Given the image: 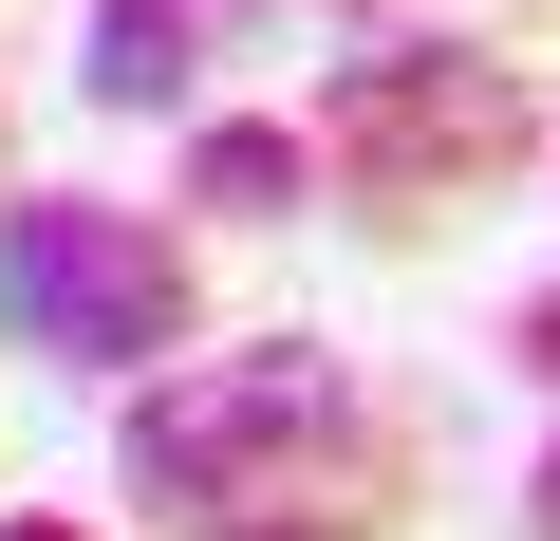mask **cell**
Masks as SVG:
<instances>
[{
	"mask_svg": "<svg viewBox=\"0 0 560 541\" xmlns=\"http://www.w3.org/2000/svg\"><path fill=\"white\" fill-rule=\"evenodd\" d=\"M224 38H243V0H94L75 75H94V113H187Z\"/></svg>",
	"mask_w": 560,
	"mask_h": 541,
	"instance_id": "4",
	"label": "cell"
},
{
	"mask_svg": "<svg viewBox=\"0 0 560 541\" xmlns=\"http://www.w3.org/2000/svg\"><path fill=\"white\" fill-rule=\"evenodd\" d=\"M523 522H541V541H560V448H541V467H523Z\"/></svg>",
	"mask_w": 560,
	"mask_h": 541,
	"instance_id": "7",
	"label": "cell"
},
{
	"mask_svg": "<svg viewBox=\"0 0 560 541\" xmlns=\"http://www.w3.org/2000/svg\"><path fill=\"white\" fill-rule=\"evenodd\" d=\"M300 187H318V131H261V113L187 131V205L206 224H300Z\"/></svg>",
	"mask_w": 560,
	"mask_h": 541,
	"instance_id": "5",
	"label": "cell"
},
{
	"mask_svg": "<svg viewBox=\"0 0 560 541\" xmlns=\"http://www.w3.org/2000/svg\"><path fill=\"white\" fill-rule=\"evenodd\" d=\"M0 541H94V522H0Z\"/></svg>",
	"mask_w": 560,
	"mask_h": 541,
	"instance_id": "8",
	"label": "cell"
},
{
	"mask_svg": "<svg viewBox=\"0 0 560 541\" xmlns=\"http://www.w3.org/2000/svg\"><path fill=\"white\" fill-rule=\"evenodd\" d=\"M523 374H560V281H541V299H523Z\"/></svg>",
	"mask_w": 560,
	"mask_h": 541,
	"instance_id": "6",
	"label": "cell"
},
{
	"mask_svg": "<svg viewBox=\"0 0 560 541\" xmlns=\"http://www.w3.org/2000/svg\"><path fill=\"white\" fill-rule=\"evenodd\" d=\"M113 467H131V504L168 541H374V504H393L374 392L337 355H300V337L280 355H187L168 392H131Z\"/></svg>",
	"mask_w": 560,
	"mask_h": 541,
	"instance_id": "1",
	"label": "cell"
},
{
	"mask_svg": "<svg viewBox=\"0 0 560 541\" xmlns=\"http://www.w3.org/2000/svg\"><path fill=\"white\" fill-rule=\"evenodd\" d=\"M0 337L57 374H168L206 337V261H187V224H150L113 187H20L0 205Z\"/></svg>",
	"mask_w": 560,
	"mask_h": 541,
	"instance_id": "2",
	"label": "cell"
},
{
	"mask_svg": "<svg viewBox=\"0 0 560 541\" xmlns=\"http://www.w3.org/2000/svg\"><path fill=\"white\" fill-rule=\"evenodd\" d=\"M318 20H337V0H318Z\"/></svg>",
	"mask_w": 560,
	"mask_h": 541,
	"instance_id": "9",
	"label": "cell"
},
{
	"mask_svg": "<svg viewBox=\"0 0 560 541\" xmlns=\"http://www.w3.org/2000/svg\"><path fill=\"white\" fill-rule=\"evenodd\" d=\"M523 150H541V94H523V57H486V38H393V57H355V75L318 94V168H337L374 224H430V205L504 187Z\"/></svg>",
	"mask_w": 560,
	"mask_h": 541,
	"instance_id": "3",
	"label": "cell"
}]
</instances>
